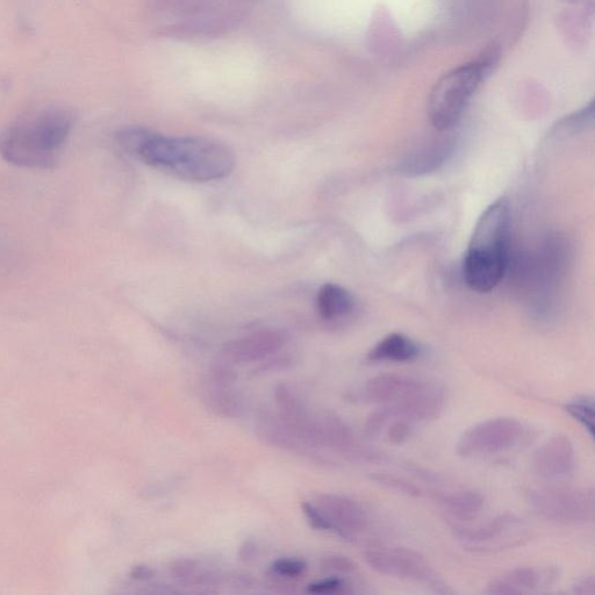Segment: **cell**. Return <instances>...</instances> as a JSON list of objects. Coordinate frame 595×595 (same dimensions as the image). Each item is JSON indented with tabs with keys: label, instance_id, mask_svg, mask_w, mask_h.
<instances>
[{
	"label": "cell",
	"instance_id": "ac0fdd59",
	"mask_svg": "<svg viewBox=\"0 0 595 595\" xmlns=\"http://www.w3.org/2000/svg\"><path fill=\"white\" fill-rule=\"evenodd\" d=\"M440 503L451 518L461 522H471L482 514L485 500L482 494L465 490L444 494L440 498Z\"/></svg>",
	"mask_w": 595,
	"mask_h": 595
},
{
	"label": "cell",
	"instance_id": "d6986e66",
	"mask_svg": "<svg viewBox=\"0 0 595 595\" xmlns=\"http://www.w3.org/2000/svg\"><path fill=\"white\" fill-rule=\"evenodd\" d=\"M212 411L225 418H240L245 412V403L231 386L212 385L206 397Z\"/></svg>",
	"mask_w": 595,
	"mask_h": 595
},
{
	"label": "cell",
	"instance_id": "4dcf8cb0",
	"mask_svg": "<svg viewBox=\"0 0 595 595\" xmlns=\"http://www.w3.org/2000/svg\"><path fill=\"white\" fill-rule=\"evenodd\" d=\"M131 576L136 580H147L154 576V570L146 565L135 566Z\"/></svg>",
	"mask_w": 595,
	"mask_h": 595
},
{
	"label": "cell",
	"instance_id": "9c48e42d",
	"mask_svg": "<svg viewBox=\"0 0 595 595\" xmlns=\"http://www.w3.org/2000/svg\"><path fill=\"white\" fill-rule=\"evenodd\" d=\"M333 528L336 535L349 537L363 532L368 526V515L355 500L339 494H320L313 503Z\"/></svg>",
	"mask_w": 595,
	"mask_h": 595
},
{
	"label": "cell",
	"instance_id": "ba28073f",
	"mask_svg": "<svg viewBox=\"0 0 595 595\" xmlns=\"http://www.w3.org/2000/svg\"><path fill=\"white\" fill-rule=\"evenodd\" d=\"M455 535L465 546L475 550L498 549L512 546L522 533L518 516L505 513L475 528L455 527Z\"/></svg>",
	"mask_w": 595,
	"mask_h": 595
},
{
	"label": "cell",
	"instance_id": "603a6c76",
	"mask_svg": "<svg viewBox=\"0 0 595 595\" xmlns=\"http://www.w3.org/2000/svg\"><path fill=\"white\" fill-rule=\"evenodd\" d=\"M271 570L279 577L296 579L304 575L307 564L297 558H281L272 563Z\"/></svg>",
	"mask_w": 595,
	"mask_h": 595
},
{
	"label": "cell",
	"instance_id": "277c9868",
	"mask_svg": "<svg viewBox=\"0 0 595 595\" xmlns=\"http://www.w3.org/2000/svg\"><path fill=\"white\" fill-rule=\"evenodd\" d=\"M496 57L494 52L486 53L482 59L451 70L436 83L429 98L428 114L437 131H448L462 118L471 98L496 63Z\"/></svg>",
	"mask_w": 595,
	"mask_h": 595
},
{
	"label": "cell",
	"instance_id": "3957f363",
	"mask_svg": "<svg viewBox=\"0 0 595 595\" xmlns=\"http://www.w3.org/2000/svg\"><path fill=\"white\" fill-rule=\"evenodd\" d=\"M511 207L499 199L482 214L463 260V278L473 292L489 293L503 281L510 263Z\"/></svg>",
	"mask_w": 595,
	"mask_h": 595
},
{
	"label": "cell",
	"instance_id": "5bb4252c",
	"mask_svg": "<svg viewBox=\"0 0 595 595\" xmlns=\"http://www.w3.org/2000/svg\"><path fill=\"white\" fill-rule=\"evenodd\" d=\"M557 577V570L551 568H519L492 580L485 592L491 595L525 594L554 584Z\"/></svg>",
	"mask_w": 595,
	"mask_h": 595
},
{
	"label": "cell",
	"instance_id": "83f0119b",
	"mask_svg": "<svg viewBox=\"0 0 595 595\" xmlns=\"http://www.w3.org/2000/svg\"><path fill=\"white\" fill-rule=\"evenodd\" d=\"M301 510H303L306 519L310 522V525L317 530H322V532H333V528L331 523L327 521L325 515L322 514L317 506L313 503H303L301 504Z\"/></svg>",
	"mask_w": 595,
	"mask_h": 595
},
{
	"label": "cell",
	"instance_id": "1f68e13d",
	"mask_svg": "<svg viewBox=\"0 0 595 595\" xmlns=\"http://www.w3.org/2000/svg\"><path fill=\"white\" fill-rule=\"evenodd\" d=\"M256 553L257 548L255 544L253 542H246L240 548L239 556L242 559V561H250V559H253L255 557Z\"/></svg>",
	"mask_w": 595,
	"mask_h": 595
},
{
	"label": "cell",
	"instance_id": "8fae6325",
	"mask_svg": "<svg viewBox=\"0 0 595 595\" xmlns=\"http://www.w3.org/2000/svg\"><path fill=\"white\" fill-rule=\"evenodd\" d=\"M390 408L393 419L403 418L415 422L432 421L440 417L446 406V393L441 387L422 382V384L397 403L386 405Z\"/></svg>",
	"mask_w": 595,
	"mask_h": 595
},
{
	"label": "cell",
	"instance_id": "d4e9b609",
	"mask_svg": "<svg viewBox=\"0 0 595 595\" xmlns=\"http://www.w3.org/2000/svg\"><path fill=\"white\" fill-rule=\"evenodd\" d=\"M393 420L390 408L385 406L372 414L365 422V434L370 437L378 436L382 430Z\"/></svg>",
	"mask_w": 595,
	"mask_h": 595
},
{
	"label": "cell",
	"instance_id": "484cf974",
	"mask_svg": "<svg viewBox=\"0 0 595 595\" xmlns=\"http://www.w3.org/2000/svg\"><path fill=\"white\" fill-rule=\"evenodd\" d=\"M413 422L403 418L393 419L387 429V440L393 444H403L413 433Z\"/></svg>",
	"mask_w": 595,
	"mask_h": 595
},
{
	"label": "cell",
	"instance_id": "9a60e30c",
	"mask_svg": "<svg viewBox=\"0 0 595 595\" xmlns=\"http://www.w3.org/2000/svg\"><path fill=\"white\" fill-rule=\"evenodd\" d=\"M422 384L418 379L400 375H379L365 384V396L374 403L391 405L405 398Z\"/></svg>",
	"mask_w": 595,
	"mask_h": 595
},
{
	"label": "cell",
	"instance_id": "7402d4cb",
	"mask_svg": "<svg viewBox=\"0 0 595 595\" xmlns=\"http://www.w3.org/2000/svg\"><path fill=\"white\" fill-rule=\"evenodd\" d=\"M371 479L377 484L385 487V489L404 494V496L412 498H419L422 496L420 487L408 482L405 478L387 475V473H375V475L371 476Z\"/></svg>",
	"mask_w": 595,
	"mask_h": 595
},
{
	"label": "cell",
	"instance_id": "cb8c5ba5",
	"mask_svg": "<svg viewBox=\"0 0 595 595\" xmlns=\"http://www.w3.org/2000/svg\"><path fill=\"white\" fill-rule=\"evenodd\" d=\"M198 565L196 561L189 558L177 559L169 565V573L172 578L181 580L184 583H191L197 573Z\"/></svg>",
	"mask_w": 595,
	"mask_h": 595
},
{
	"label": "cell",
	"instance_id": "4fadbf2b",
	"mask_svg": "<svg viewBox=\"0 0 595 595\" xmlns=\"http://www.w3.org/2000/svg\"><path fill=\"white\" fill-rule=\"evenodd\" d=\"M576 467V451L568 436L551 437L537 449L534 470L543 479L559 480L571 475Z\"/></svg>",
	"mask_w": 595,
	"mask_h": 595
},
{
	"label": "cell",
	"instance_id": "ffe728a7",
	"mask_svg": "<svg viewBox=\"0 0 595 595\" xmlns=\"http://www.w3.org/2000/svg\"><path fill=\"white\" fill-rule=\"evenodd\" d=\"M257 432L265 442L277 448L295 449L299 443L281 419L268 417V415L258 421Z\"/></svg>",
	"mask_w": 595,
	"mask_h": 595
},
{
	"label": "cell",
	"instance_id": "6da1fadb",
	"mask_svg": "<svg viewBox=\"0 0 595 595\" xmlns=\"http://www.w3.org/2000/svg\"><path fill=\"white\" fill-rule=\"evenodd\" d=\"M148 166L189 182L226 178L235 168V154L219 141L198 136H163L146 131L134 155Z\"/></svg>",
	"mask_w": 595,
	"mask_h": 595
},
{
	"label": "cell",
	"instance_id": "4316f807",
	"mask_svg": "<svg viewBox=\"0 0 595 595\" xmlns=\"http://www.w3.org/2000/svg\"><path fill=\"white\" fill-rule=\"evenodd\" d=\"M322 568L329 572L339 573V575H350L356 571V565L351 559L339 555L326 557L322 561Z\"/></svg>",
	"mask_w": 595,
	"mask_h": 595
},
{
	"label": "cell",
	"instance_id": "7c38bea8",
	"mask_svg": "<svg viewBox=\"0 0 595 595\" xmlns=\"http://www.w3.org/2000/svg\"><path fill=\"white\" fill-rule=\"evenodd\" d=\"M288 341V335L277 329H267L234 340L222 349V357L231 363H252L278 353Z\"/></svg>",
	"mask_w": 595,
	"mask_h": 595
},
{
	"label": "cell",
	"instance_id": "44dd1931",
	"mask_svg": "<svg viewBox=\"0 0 595 595\" xmlns=\"http://www.w3.org/2000/svg\"><path fill=\"white\" fill-rule=\"evenodd\" d=\"M565 411L573 419L579 422L590 436H594V400L593 398L583 397L570 401L565 405Z\"/></svg>",
	"mask_w": 595,
	"mask_h": 595
},
{
	"label": "cell",
	"instance_id": "7a4b0ae2",
	"mask_svg": "<svg viewBox=\"0 0 595 595\" xmlns=\"http://www.w3.org/2000/svg\"><path fill=\"white\" fill-rule=\"evenodd\" d=\"M74 125V113L66 107H48L26 114L0 132V156L20 168H52Z\"/></svg>",
	"mask_w": 595,
	"mask_h": 595
},
{
	"label": "cell",
	"instance_id": "2e32d148",
	"mask_svg": "<svg viewBox=\"0 0 595 595\" xmlns=\"http://www.w3.org/2000/svg\"><path fill=\"white\" fill-rule=\"evenodd\" d=\"M421 354L418 343L401 333H392L379 341L368 354L371 362H413Z\"/></svg>",
	"mask_w": 595,
	"mask_h": 595
},
{
	"label": "cell",
	"instance_id": "e0dca14e",
	"mask_svg": "<svg viewBox=\"0 0 595 595\" xmlns=\"http://www.w3.org/2000/svg\"><path fill=\"white\" fill-rule=\"evenodd\" d=\"M355 308L353 295L338 284L322 286L317 297V310L325 320H338L347 317Z\"/></svg>",
	"mask_w": 595,
	"mask_h": 595
},
{
	"label": "cell",
	"instance_id": "5b68a950",
	"mask_svg": "<svg viewBox=\"0 0 595 595\" xmlns=\"http://www.w3.org/2000/svg\"><path fill=\"white\" fill-rule=\"evenodd\" d=\"M530 505L542 519L563 526L585 525L594 518L592 489L543 487L530 493Z\"/></svg>",
	"mask_w": 595,
	"mask_h": 595
},
{
	"label": "cell",
	"instance_id": "f546056e",
	"mask_svg": "<svg viewBox=\"0 0 595 595\" xmlns=\"http://www.w3.org/2000/svg\"><path fill=\"white\" fill-rule=\"evenodd\" d=\"M573 592L580 595H593L595 593V578L594 576H586L579 579L573 585Z\"/></svg>",
	"mask_w": 595,
	"mask_h": 595
},
{
	"label": "cell",
	"instance_id": "8992f818",
	"mask_svg": "<svg viewBox=\"0 0 595 595\" xmlns=\"http://www.w3.org/2000/svg\"><path fill=\"white\" fill-rule=\"evenodd\" d=\"M364 559L379 575L424 583L434 587L439 593H446L442 589L449 592L418 551L406 548H371L365 551Z\"/></svg>",
	"mask_w": 595,
	"mask_h": 595
},
{
	"label": "cell",
	"instance_id": "f1b7e54d",
	"mask_svg": "<svg viewBox=\"0 0 595 595\" xmlns=\"http://www.w3.org/2000/svg\"><path fill=\"white\" fill-rule=\"evenodd\" d=\"M344 582L338 577L321 580V582L308 586V592L314 594H334L344 590Z\"/></svg>",
	"mask_w": 595,
	"mask_h": 595
},
{
	"label": "cell",
	"instance_id": "52a82bcc",
	"mask_svg": "<svg viewBox=\"0 0 595 595\" xmlns=\"http://www.w3.org/2000/svg\"><path fill=\"white\" fill-rule=\"evenodd\" d=\"M523 428L518 420L494 418L467 430L457 442V454L464 458L489 456L511 449L520 440Z\"/></svg>",
	"mask_w": 595,
	"mask_h": 595
},
{
	"label": "cell",
	"instance_id": "30bf717a",
	"mask_svg": "<svg viewBox=\"0 0 595 595\" xmlns=\"http://www.w3.org/2000/svg\"><path fill=\"white\" fill-rule=\"evenodd\" d=\"M275 403L279 419L298 442L310 447H322L317 418H313L301 405L289 386L279 384L275 390Z\"/></svg>",
	"mask_w": 595,
	"mask_h": 595
}]
</instances>
